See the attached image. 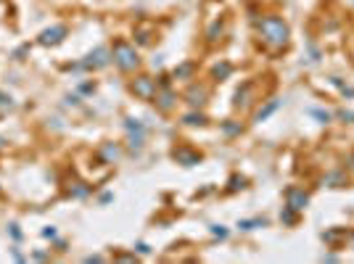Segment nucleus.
<instances>
[{"mask_svg":"<svg viewBox=\"0 0 354 264\" xmlns=\"http://www.w3.org/2000/svg\"><path fill=\"white\" fill-rule=\"evenodd\" d=\"M259 37H262V42L270 45L272 50H280L288 45V37H291V30H288V24L283 22L280 16H264L262 22H259Z\"/></svg>","mask_w":354,"mask_h":264,"instance_id":"1","label":"nucleus"},{"mask_svg":"<svg viewBox=\"0 0 354 264\" xmlns=\"http://www.w3.org/2000/svg\"><path fill=\"white\" fill-rule=\"evenodd\" d=\"M111 58H114V64H116L122 72H135L138 66H140V56H138L135 45H130V42H124V40H116V42H114Z\"/></svg>","mask_w":354,"mask_h":264,"instance_id":"2","label":"nucleus"},{"mask_svg":"<svg viewBox=\"0 0 354 264\" xmlns=\"http://www.w3.org/2000/svg\"><path fill=\"white\" fill-rule=\"evenodd\" d=\"M130 90H132L138 98H143V100H151V98H156V92H159V88H156V80H151V77H138V80H132Z\"/></svg>","mask_w":354,"mask_h":264,"instance_id":"3","label":"nucleus"},{"mask_svg":"<svg viewBox=\"0 0 354 264\" xmlns=\"http://www.w3.org/2000/svg\"><path fill=\"white\" fill-rule=\"evenodd\" d=\"M306 204H310V196H306L302 188H288L286 190V206H291L296 212H304Z\"/></svg>","mask_w":354,"mask_h":264,"instance_id":"4","label":"nucleus"},{"mask_svg":"<svg viewBox=\"0 0 354 264\" xmlns=\"http://www.w3.org/2000/svg\"><path fill=\"white\" fill-rule=\"evenodd\" d=\"M108 61H111L108 50L106 48H96L85 61H82V66H85V69H104V66H108Z\"/></svg>","mask_w":354,"mask_h":264,"instance_id":"5","label":"nucleus"},{"mask_svg":"<svg viewBox=\"0 0 354 264\" xmlns=\"http://www.w3.org/2000/svg\"><path fill=\"white\" fill-rule=\"evenodd\" d=\"M64 37H66V26L58 24V26H50L40 34V45H58Z\"/></svg>","mask_w":354,"mask_h":264,"instance_id":"6","label":"nucleus"},{"mask_svg":"<svg viewBox=\"0 0 354 264\" xmlns=\"http://www.w3.org/2000/svg\"><path fill=\"white\" fill-rule=\"evenodd\" d=\"M185 98H188V103L193 108H198L206 103V88H201V84H190L188 92H185Z\"/></svg>","mask_w":354,"mask_h":264,"instance_id":"7","label":"nucleus"},{"mask_svg":"<svg viewBox=\"0 0 354 264\" xmlns=\"http://www.w3.org/2000/svg\"><path fill=\"white\" fill-rule=\"evenodd\" d=\"M172 156H174V162H180V164H185V166H193V164L201 162V154H196V150H188V148H177Z\"/></svg>","mask_w":354,"mask_h":264,"instance_id":"8","label":"nucleus"},{"mask_svg":"<svg viewBox=\"0 0 354 264\" xmlns=\"http://www.w3.org/2000/svg\"><path fill=\"white\" fill-rule=\"evenodd\" d=\"M278 108H280V100H278V98H272V100H270V103H264V106H262V108H259L256 114H254V122H264L267 116H272Z\"/></svg>","mask_w":354,"mask_h":264,"instance_id":"9","label":"nucleus"},{"mask_svg":"<svg viewBox=\"0 0 354 264\" xmlns=\"http://www.w3.org/2000/svg\"><path fill=\"white\" fill-rule=\"evenodd\" d=\"M174 100H177V98H174V92H172V90H166V88H164L162 92H156V103H159V108H162V111H170V108L174 106Z\"/></svg>","mask_w":354,"mask_h":264,"instance_id":"10","label":"nucleus"},{"mask_svg":"<svg viewBox=\"0 0 354 264\" xmlns=\"http://www.w3.org/2000/svg\"><path fill=\"white\" fill-rule=\"evenodd\" d=\"M251 98V84H244V90L236 92V108H246Z\"/></svg>","mask_w":354,"mask_h":264,"instance_id":"11","label":"nucleus"},{"mask_svg":"<svg viewBox=\"0 0 354 264\" xmlns=\"http://www.w3.org/2000/svg\"><path fill=\"white\" fill-rule=\"evenodd\" d=\"M222 32H225V24H222V22H214V24L209 26V32H206V37H209V42L214 45V42H217V40H220V37H222Z\"/></svg>","mask_w":354,"mask_h":264,"instance_id":"12","label":"nucleus"},{"mask_svg":"<svg viewBox=\"0 0 354 264\" xmlns=\"http://www.w3.org/2000/svg\"><path fill=\"white\" fill-rule=\"evenodd\" d=\"M230 72H232V66H230V64H217L212 74H214L217 80H228V77H230Z\"/></svg>","mask_w":354,"mask_h":264,"instance_id":"13","label":"nucleus"},{"mask_svg":"<svg viewBox=\"0 0 354 264\" xmlns=\"http://www.w3.org/2000/svg\"><path fill=\"white\" fill-rule=\"evenodd\" d=\"M296 214H299L296 209H291V206H286V209L280 212V222H283V224H296Z\"/></svg>","mask_w":354,"mask_h":264,"instance_id":"14","label":"nucleus"},{"mask_svg":"<svg viewBox=\"0 0 354 264\" xmlns=\"http://www.w3.org/2000/svg\"><path fill=\"white\" fill-rule=\"evenodd\" d=\"M264 220H244V222H238V228L240 230H254V228H264Z\"/></svg>","mask_w":354,"mask_h":264,"instance_id":"15","label":"nucleus"},{"mask_svg":"<svg viewBox=\"0 0 354 264\" xmlns=\"http://www.w3.org/2000/svg\"><path fill=\"white\" fill-rule=\"evenodd\" d=\"M104 158H106V162H116V158H119V148H116L114 143H108V146L104 148Z\"/></svg>","mask_w":354,"mask_h":264,"instance_id":"16","label":"nucleus"},{"mask_svg":"<svg viewBox=\"0 0 354 264\" xmlns=\"http://www.w3.org/2000/svg\"><path fill=\"white\" fill-rule=\"evenodd\" d=\"M344 182H346V180H344L341 172H333V174L325 177V185H330V188H338V185H344Z\"/></svg>","mask_w":354,"mask_h":264,"instance_id":"17","label":"nucleus"},{"mask_svg":"<svg viewBox=\"0 0 354 264\" xmlns=\"http://www.w3.org/2000/svg\"><path fill=\"white\" fill-rule=\"evenodd\" d=\"M135 37L140 45H151V30H135Z\"/></svg>","mask_w":354,"mask_h":264,"instance_id":"18","label":"nucleus"},{"mask_svg":"<svg viewBox=\"0 0 354 264\" xmlns=\"http://www.w3.org/2000/svg\"><path fill=\"white\" fill-rule=\"evenodd\" d=\"M124 127H127L130 132H132V135H143V132H146V130H143V124H140V122H135V119H127V124H124Z\"/></svg>","mask_w":354,"mask_h":264,"instance_id":"19","label":"nucleus"},{"mask_svg":"<svg viewBox=\"0 0 354 264\" xmlns=\"http://www.w3.org/2000/svg\"><path fill=\"white\" fill-rule=\"evenodd\" d=\"M190 74H193V64H182L174 69V77H190Z\"/></svg>","mask_w":354,"mask_h":264,"instance_id":"20","label":"nucleus"},{"mask_svg":"<svg viewBox=\"0 0 354 264\" xmlns=\"http://www.w3.org/2000/svg\"><path fill=\"white\" fill-rule=\"evenodd\" d=\"M182 122H185V124H204L206 119H204V114H188Z\"/></svg>","mask_w":354,"mask_h":264,"instance_id":"21","label":"nucleus"},{"mask_svg":"<svg viewBox=\"0 0 354 264\" xmlns=\"http://www.w3.org/2000/svg\"><path fill=\"white\" fill-rule=\"evenodd\" d=\"M341 235H344V230H330V232H322V238L328 240V243H336Z\"/></svg>","mask_w":354,"mask_h":264,"instance_id":"22","label":"nucleus"},{"mask_svg":"<svg viewBox=\"0 0 354 264\" xmlns=\"http://www.w3.org/2000/svg\"><path fill=\"white\" fill-rule=\"evenodd\" d=\"M310 114H312V116H318L320 122H328V119H330L328 111H320V108H310Z\"/></svg>","mask_w":354,"mask_h":264,"instance_id":"23","label":"nucleus"},{"mask_svg":"<svg viewBox=\"0 0 354 264\" xmlns=\"http://www.w3.org/2000/svg\"><path fill=\"white\" fill-rule=\"evenodd\" d=\"M244 177H232V180H230V190H238V188H244Z\"/></svg>","mask_w":354,"mask_h":264,"instance_id":"24","label":"nucleus"},{"mask_svg":"<svg viewBox=\"0 0 354 264\" xmlns=\"http://www.w3.org/2000/svg\"><path fill=\"white\" fill-rule=\"evenodd\" d=\"M212 232L217 235V238H228V230L222 228V224H214V228H212Z\"/></svg>","mask_w":354,"mask_h":264,"instance_id":"25","label":"nucleus"},{"mask_svg":"<svg viewBox=\"0 0 354 264\" xmlns=\"http://www.w3.org/2000/svg\"><path fill=\"white\" fill-rule=\"evenodd\" d=\"M225 132H228V135H238V132H240V124H225Z\"/></svg>","mask_w":354,"mask_h":264,"instance_id":"26","label":"nucleus"},{"mask_svg":"<svg viewBox=\"0 0 354 264\" xmlns=\"http://www.w3.org/2000/svg\"><path fill=\"white\" fill-rule=\"evenodd\" d=\"M338 116H341V119H349V122H352V119H354V111H341Z\"/></svg>","mask_w":354,"mask_h":264,"instance_id":"27","label":"nucleus"}]
</instances>
